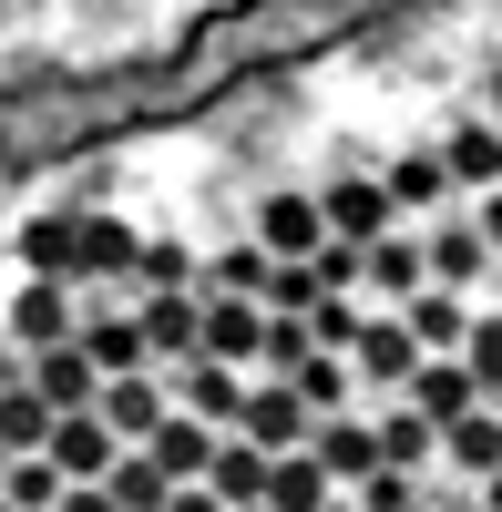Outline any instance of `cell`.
I'll return each instance as SVG.
<instances>
[{
	"label": "cell",
	"instance_id": "3957f363",
	"mask_svg": "<svg viewBox=\"0 0 502 512\" xmlns=\"http://www.w3.org/2000/svg\"><path fill=\"white\" fill-rule=\"evenodd\" d=\"M421 267H431L441 287H462V297H482L502 256L482 246V226H472V205H441V216H421Z\"/></svg>",
	"mask_w": 502,
	"mask_h": 512
},
{
	"label": "cell",
	"instance_id": "e0dca14e",
	"mask_svg": "<svg viewBox=\"0 0 502 512\" xmlns=\"http://www.w3.org/2000/svg\"><path fill=\"white\" fill-rule=\"evenodd\" d=\"M21 369H31V390L52 400V410H93V390H103V369L82 359V338H52V349H21Z\"/></svg>",
	"mask_w": 502,
	"mask_h": 512
},
{
	"label": "cell",
	"instance_id": "ffe728a7",
	"mask_svg": "<svg viewBox=\"0 0 502 512\" xmlns=\"http://www.w3.org/2000/svg\"><path fill=\"white\" fill-rule=\"evenodd\" d=\"M277 379H287L308 410H359V369H349V349H318V338H308V349L287 359Z\"/></svg>",
	"mask_w": 502,
	"mask_h": 512
},
{
	"label": "cell",
	"instance_id": "603a6c76",
	"mask_svg": "<svg viewBox=\"0 0 502 512\" xmlns=\"http://www.w3.org/2000/svg\"><path fill=\"white\" fill-rule=\"evenodd\" d=\"M328 492H339V482H328V461L298 441V451H277V472H267V512H318Z\"/></svg>",
	"mask_w": 502,
	"mask_h": 512
},
{
	"label": "cell",
	"instance_id": "ac0fdd59",
	"mask_svg": "<svg viewBox=\"0 0 502 512\" xmlns=\"http://www.w3.org/2000/svg\"><path fill=\"white\" fill-rule=\"evenodd\" d=\"M441 164H451V185H462V195L502 185V123H492V113H451V134H441Z\"/></svg>",
	"mask_w": 502,
	"mask_h": 512
},
{
	"label": "cell",
	"instance_id": "7a4b0ae2",
	"mask_svg": "<svg viewBox=\"0 0 502 512\" xmlns=\"http://www.w3.org/2000/svg\"><path fill=\"white\" fill-rule=\"evenodd\" d=\"M72 318H82V287L52 277V267H31L0 297V338H11V349H52V338H72Z\"/></svg>",
	"mask_w": 502,
	"mask_h": 512
},
{
	"label": "cell",
	"instance_id": "f546056e",
	"mask_svg": "<svg viewBox=\"0 0 502 512\" xmlns=\"http://www.w3.org/2000/svg\"><path fill=\"white\" fill-rule=\"evenodd\" d=\"M482 113L502 123V52H492V72H482Z\"/></svg>",
	"mask_w": 502,
	"mask_h": 512
},
{
	"label": "cell",
	"instance_id": "52a82bcc",
	"mask_svg": "<svg viewBox=\"0 0 502 512\" xmlns=\"http://www.w3.org/2000/svg\"><path fill=\"white\" fill-rule=\"evenodd\" d=\"M349 369H359V400H369V390H400V379L421 369V338L400 328V308H369V318H359V338H349Z\"/></svg>",
	"mask_w": 502,
	"mask_h": 512
},
{
	"label": "cell",
	"instance_id": "7c38bea8",
	"mask_svg": "<svg viewBox=\"0 0 502 512\" xmlns=\"http://www.w3.org/2000/svg\"><path fill=\"white\" fill-rule=\"evenodd\" d=\"M93 410L113 420V441H144V431H154V420H164V410H175V390H164V369L144 359V369H113V379H103V390H93Z\"/></svg>",
	"mask_w": 502,
	"mask_h": 512
},
{
	"label": "cell",
	"instance_id": "44dd1931",
	"mask_svg": "<svg viewBox=\"0 0 502 512\" xmlns=\"http://www.w3.org/2000/svg\"><path fill=\"white\" fill-rule=\"evenodd\" d=\"M144 451H154V461H164L175 482H205V461H216V431H205L195 410H164L154 431H144Z\"/></svg>",
	"mask_w": 502,
	"mask_h": 512
},
{
	"label": "cell",
	"instance_id": "d6986e66",
	"mask_svg": "<svg viewBox=\"0 0 502 512\" xmlns=\"http://www.w3.org/2000/svg\"><path fill=\"white\" fill-rule=\"evenodd\" d=\"M390 308H400V328L421 338V349H462V328H472V297L441 287V277H421L410 297H390Z\"/></svg>",
	"mask_w": 502,
	"mask_h": 512
},
{
	"label": "cell",
	"instance_id": "d6a6232c",
	"mask_svg": "<svg viewBox=\"0 0 502 512\" xmlns=\"http://www.w3.org/2000/svg\"><path fill=\"white\" fill-rule=\"evenodd\" d=\"M0 512H11V502H0Z\"/></svg>",
	"mask_w": 502,
	"mask_h": 512
},
{
	"label": "cell",
	"instance_id": "4dcf8cb0",
	"mask_svg": "<svg viewBox=\"0 0 502 512\" xmlns=\"http://www.w3.org/2000/svg\"><path fill=\"white\" fill-rule=\"evenodd\" d=\"M318 512H359V502H349V492H328V502H318Z\"/></svg>",
	"mask_w": 502,
	"mask_h": 512
},
{
	"label": "cell",
	"instance_id": "277c9868",
	"mask_svg": "<svg viewBox=\"0 0 502 512\" xmlns=\"http://www.w3.org/2000/svg\"><path fill=\"white\" fill-rule=\"evenodd\" d=\"M308 420H318V410L287 390L277 369H246V400H236V420H226V431H246L257 451H298V441H308Z\"/></svg>",
	"mask_w": 502,
	"mask_h": 512
},
{
	"label": "cell",
	"instance_id": "30bf717a",
	"mask_svg": "<svg viewBox=\"0 0 502 512\" xmlns=\"http://www.w3.org/2000/svg\"><path fill=\"white\" fill-rule=\"evenodd\" d=\"M380 185H390V205H400L410 226H421V216H441V205H462V185H451L441 144H410V154H390V164H380Z\"/></svg>",
	"mask_w": 502,
	"mask_h": 512
},
{
	"label": "cell",
	"instance_id": "484cf974",
	"mask_svg": "<svg viewBox=\"0 0 502 512\" xmlns=\"http://www.w3.org/2000/svg\"><path fill=\"white\" fill-rule=\"evenodd\" d=\"M134 287H195V246L185 236H144L134 246Z\"/></svg>",
	"mask_w": 502,
	"mask_h": 512
},
{
	"label": "cell",
	"instance_id": "9c48e42d",
	"mask_svg": "<svg viewBox=\"0 0 502 512\" xmlns=\"http://www.w3.org/2000/svg\"><path fill=\"white\" fill-rule=\"evenodd\" d=\"M421 277H431V267H421V226H380V236L359 246V297H369V308H390V297H410Z\"/></svg>",
	"mask_w": 502,
	"mask_h": 512
},
{
	"label": "cell",
	"instance_id": "5b68a950",
	"mask_svg": "<svg viewBox=\"0 0 502 512\" xmlns=\"http://www.w3.org/2000/svg\"><path fill=\"white\" fill-rule=\"evenodd\" d=\"M164 390H175V410H195L205 431H226L236 400H246V369L216 359V349H185V359H164Z\"/></svg>",
	"mask_w": 502,
	"mask_h": 512
},
{
	"label": "cell",
	"instance_id": "8992f818",
	"mask_svg": "<svg viewBox=\"0 0 502 512\" xmlns=\"http://www.w3.org/2000/svg\"><path fill=\"white\" fill-rule=\"evenodd\" d=\"M134 226L123 216H103V205H82V236H72V287H123L134 297Z\"/></svg>",
	"mask_w": 502,
	"mask_h": 512
},
{
	"label": "cell",
	"instance_id": "83f0119b",
	"mask_svg": "<svg viewBox=\"0 0 502 512\" xmlns=\"http://www.w3.org/2000/svg\"><path fill=\"white\" fill-rule=\"evenodd\" d=\"M52 512H113V492H103V482H62Z\"/></svg>",
	"mask_w": 502,
	"mask_h": 512
},
{
	"label": "cell",
	"instance_id": "f1b7e54d",
	"mask_svg": "<svg viewBox=\"0 0 502 512\" xmlns=\"http://www.w3.org/2000/svg\"><path fill=\"white\" fill-rule=\"evenodd\" d=\"M164 512H226V502L205 492V482H175V492H164Z\"/></svg>",
	"mask_w": 502,
	"mask_h": 512
},
{
	"label": "cell",
	"instance_id": "6da1fadb",
	"mask_svg": "<svg viewBox=\"0 0 502 512\" xmlns=\"http://www.w3.org/2000/svg\"><path fill=\"white\" fill-rule=\"evenodd\" d=\"M318 195V216H328V236H380V226H410L400 216V205H390V185H380V164H369V154H349V164H328V175L308 185Z\"/></svg>",
	"mask_w": 502,
	"mask_h": 512
},
{
	"label": "cell",
	"instance_id": "7402d4cb",
	"mask_svg": "<svg viewBox=\"0 0 502 512\" xmlns=\"http://www.w3.org/2000/svg\"><path fill=\"white\" fill-rule=\"evenodd\" d=\"M103 492H113V512H164V492H175V472L144 451V441H123L113 451V472H103Z\"/></svg>",
	"mask_w": 502,
	"mask_h": 512
},
{
	"label": "cell",
	"instance_id": "4316f807",
	"mask_svg": "<svg viewBox=\"0 0 502 512\" xmlns=\"http://www.w3.org/2000/svg\"><path fill=\"white\" fill-rule=\"evenodd\" d=\"M462 205H472V226H482V246L502 256V185H482V195H462Z\"/></svg>",
	"mask_w": 502,
	"mask_h": 512
},
{
	"label": "cell",
	"instance_id": "d4e9b609",
	"mask_svg": "<svg viewBox=\"0 0 502 512\" xmlns=\"http://www.w3.org/2000/svg\"><path fill=\"white\" fill-rule=\"evenodd\" d=\"M462 369L482 379V400H502V297H472V328H462Z\"/></svg>",
	"mask_w": 502,
	"mask_h": 512
},
{
	"label": "cell",
	"instance_id": "ba28073f",
	"mask_svg": "<svg viewBox=\"0 0 502 512\" xmlns=\"http://www.w3.org/2000/svg\"><path fill=\"white\" fill-rule=\"evenodd\" d=\"M246 236H257L267 256H308V246L328 236V216H318V195H308V185H267L257 205H246Z\"/></svg>",
	"mask_w": 502,
	"mask_h": 512
},
{
	"label": "cell",
	"instance_id": "9a60e30c",
	"mask_svg": "<svg viewBox=\"0 0 502 512\" xmlns=\"http://www.w3.org/2000/svg\"><path fill=\"white\" fill-rule=\"evenodd\" d=\"M492 461H502V400L451 410V420H441V472H451V482H482Z\"/></svg>",
	"mask_w": 502,
	"mask_h": 512
},
{
	"label": "cell",
	"instance_id": "4fadbf2b",
	"mask_svg": "<svg viewBox=\"0 0 502 512\" xmlns=\"http://www.w3.org/2000/svg\"><path fill=\"white\" fill-rule=\"evenodd\" d=\"M369 441H380V461H410V472H431V461H441L431 410H410L400 390H369Z\"/></svg>",
	"mask_w": 502,
	"mask_h": 512
},
{
	"label": "cell",
	"instance_id": "cb8c5ba5",
	"mask_svg": "<svg viewBox=\"0 0 502 512\" xmlns=\"http://www.w3.org/2000/svg\"><path fill=\"white\" fill-rule=\"evenodd\" d=\"M72 236H82V205H52V216H31V226H11V246H21V267H52V277H72Z\"/></svg>",
	"mask_w": 502,
	"mask_h": 512
},
{
	"label": "cell",
	"instance_id": "5bb4252c",
	"mask_svg": "<svg viewBox=\"0 0 502 512\" xmlns=\"http://www.w3.org/2000/svg\"><path fill=\"white\" fill-rule=\"evenodd\" d=\"M134 318H144V349L154 369L195 349V318H205V287H134Z\"/></svg>",
	"mask_w": 502,
	"mask_h": 512
},
{
	"label": "cell",
	"instance_id": "2e32d148",
	"mask_svg": "<svg viewBox=\"0 0 502 512\" xmlns=\"http://www.w3.org/2000/svg\"><path fill=\"white\" fill-rule=\"evenodd\" d=\"M267 472H277V451H257L246 431H216V461H205V492H216L226 512H257V502H267Z\"/></svg>",
	"mask_w": 502,
	"mask_h": 512
},
{
	"label": "cell",
	"instance_id": "8fae6325",
	"mask_svg": "<svg viewBox=\"0 0 502 512\" xmlns=\"http://www.w3.org/2000/svg\"><path fill=\"white\" fill-rule=\"evenodd\" d=\"M41 451L62 461V482H103L123 441H113V420H103V410H52V431H41Z\"/></svg>",
	"mask_w": 502,
	"mask_h": 512
},
{
	"label": "cell",
	"instance_id": "1f68e13d",
	"mask_svg": "<svg viewBox=\"0 0 502 512\" xmlns=\"http://www.w3.org/2000/svg\"><path fill=\"white\" fill-rule=\"evenodd\" d=\"M410 512H441V502H410Z\"/></svg>",
	"mask_w": 502,
	"mask_h": 512
}]
</instances>
